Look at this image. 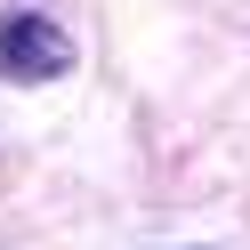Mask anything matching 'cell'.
Masks as SVG:
<instances>
[{
	"mask_svg": "<svg viewBox=\"0 0 250 250\" xmlns=\"http://www.w3.org/2000/svg\"><path fill=\"white\" fill-rule=\"evenodd\" d=\"M0 73L41 89V81H57V73H73V41L57 33L49 17L17 8V17H0Z\"/></svg>",
	"mask_w": 250,
	"mask_h": 250,
	"instance_id": "6da1fadb",
	"label": "cell"
}]
</instances>
